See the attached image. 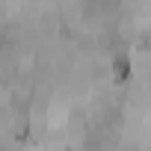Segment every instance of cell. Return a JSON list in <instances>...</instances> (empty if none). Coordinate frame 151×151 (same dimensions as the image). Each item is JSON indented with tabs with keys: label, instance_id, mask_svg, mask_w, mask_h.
Instances as JSON below:
<instances>
[{
	"label": "cell",
	"instance_id": "obj_1",
	"mask_svg": "<svg viewBox=\"0 0 151 151\" xmlns=\"http://www.w3.org/2000/svg\"><path fill=\"white\" fill-rule=\"evenodd\" d=\"M113 71H116V77H119V80H127V74H130V62H127V56H116Z\"/></svg>",
	"mask_w": 151,
	"mask_h": 151
}]
</instances>
